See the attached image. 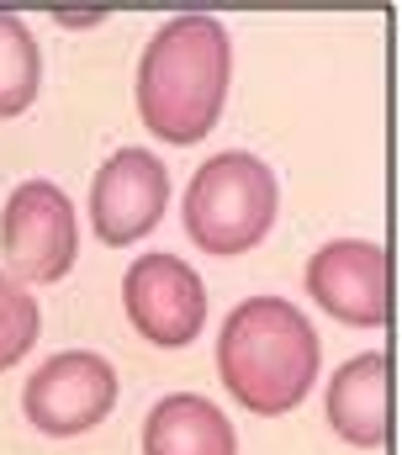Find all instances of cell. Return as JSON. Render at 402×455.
<instances>
[{
  "mask_svg": "<svg viewBox=\"0 0 402 455\" xmlns=\"http://www.w3.org/2000/svg\"><path fill=\"white\" fill-rule=\"evenodd\" d=\"M318 334L286 297H249L228 313L217 339V376L228 397L260 419L292 413L318 381Z\"/></svg>",
  "mask_w": 402,
  "mask_h": 455,
  "instance_id": "2",
  "label": "cell"
},
{
  "mask_svg": "<svg viewBox=\"0 0 402 455\" xmlns=\"http://www.w3.org/2000/svg\"><path fill=\"white\" fill-rule=\"evenodd\" d=\"M0 254L16 281L53 286L75 265V207L53 180H27L0 212Z\"/></svg>",
  "mask_w": 402,
  "mask_h": 455,
  "instance_id": "4",
  "label": "cell"
},
{
  "mask_svg": "<svg viewBox=\"0 0 402 455\" xmlns=\"http://www.w3.org/2000/svg\"><path fill=\"white\" fill-rule=\"evenodd\" d=\"M122 307L133 318V329L149 344L181 349L201 334L206 323V291L201 275L175 259V254H143L127 275H122Z\"/></svg>",
  "mask_w": 402,
  "mask_h": 455,
  "instance_id": "6",
  "label": "cell"
},
{
  "mask_svg": "<svg viewBox=\"0 0 402 455\" xmlns=\"http://www.w3.org/2000/svg\"><path fill=\"white\" fill-rule=\"evenodd\" d=\"M276 223V175L265 159L233 148L206 159L186 186V233L206 254H244Z\"/></svg>",
  "mask_w": 402,
  "mask_h": 455,
  "instance_id": "3",
  "label": "cell"
},
{
  "mask_svg": "<svg viewBox=\"0 0 402 455\" xmlns=\"http://www.w3.org/2000/svg\"><path fill=\"white\" fill-rule=\"evenodd\" d=\"M37 323H43L37 297H32L27 286H16L11 275H0V371H11V365L32 349Z\"/></svg>",
  "mask_w": 402,
  "mask_h": 455,
  "instance_id": "12",
  "label": "cell"
},
{
  "mask_svg": "<svg viewBox=\"0 0 402 455\" xmlns=\"http://www.w3.org/2000/svg\"><path fill=\"white\" fill-rule=\"evenodd\" d=\"M143 455H238L233 424L197 392H170L143 424Z\"/></svg>",
  "mask_w": 402,
  "mask_h": 455,
  "instance_id": "10",
  "label": "cell"
},
{
  "mask_svg": "<svg viewBox=\"0 0 402 455\" xmlns=\"http://www.w3.org/2000/svg\"><path fill=\"white\" fill-rule=\"evenodd\" d=\"M228 27L217 16H170L138 59V116L165 143H201L228 96Z\"/></svg>",
  "mask_w": 402,
  "mask_h": 455,
  "instance_id": "1",
  "label": "cell"
},
{
  "mask_svg": "<svg viewBox=\"0 0 402 455\" xmlns=\"http://www.w3.org/2000/svg\"><path fill=\"white\" fill-rule=\"evenodd\" d=\"M111 403H117V371L91 349H64V355L43 360L21 392V413L32 419V429H43L53 440L96 429L111 413Z\"/></svg>",
  "mask_w": 402,
  "mask_h": 455,
  "instance_id": "5",
  "label": "cell"
},
{
  "mask_svg": "<svg viewBox=\"0 0 402 455\" xmlns=\"http://www.w3.org/2000/svg\"><path fill=\"white\" fill-rule=\"evenodd\" d=\"M307 297L350 323V329H382L387 323V254L366 238H334L307 259Z\"/></svg>",
  "mask_w": 402,
  "mask_h": 455,
  "instance_id": "8",
  "label": "cell"
},
{
  "mask_svg": "<svg viewBox=\"0 0 402 455\" xmlns=\"http://www.w3.org/2000/svg\"><path fill=\"white\" fill-rule=\"evenodd\" d=\"M328 424L355 451H382L387 445V355L382 349H366V355H355L334 371Z\"/></svg>",
  "mask_w": 402,
  "mask_h": 455,
  "instance_id": "9",
  "label": "cell"
},
{
  "mask_svg": "<svg viewBox=\"0 0 402 455\" xmlns=\"http://www.w3.org/2000/svg\"><path fill=\"white\" fill-rule=\"evenodd\" d=\"M43 85V53L21 16L0 11V116H21L37 101Z\"/></svg>",
  "mask_w": 402,
  "mask_h": 455,
  "instance_id": "11",
  "label": "cell"
},
{
  "mask_svg": "<svg viewBox=\"0 0 402 455\" xmlns=\"http://www.w3.org/2000/svg\"><path fill=\"white\" fill-rule=\"evenodd\" d=\"M165 202H170V170L149 148H117L91 180V228L111 249L138 243L165 218Z\"/></svg>",
  "mask_w": 402,
  "mask_h": 455,
  "instance_id": "7",
  "label": "cell"
}]
</instances>
